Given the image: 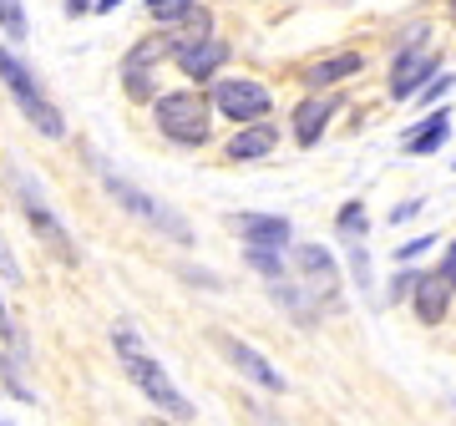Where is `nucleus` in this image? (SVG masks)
<instances>
[{"mask_svg":"<svg viewBox=\"0 0 456 426\" xmlns=\"http://www.w3.org/2000/svg\"><path fill=\"white\" fill-rule=\"evenodd\" d=\"M112 350H117V361H122V371L132 376V386H137V391H142L158 411H167V416H173V426L198 422V406L178 391V381L167 376L163 361L147 350L142 335H137L132 325H112Z\"/></svg>","mask_w":456,"mask_h":426,"instance_id":"nucleus-1","label":"nucleus"},{"mask_svg":"<svg viewBox=\"0 0 456 426\" xmlns=\"http://www.w3.org/2000/svg\"><path fill=\"white\" fill-rule=\"evenodd\" d=\"M86 168L97 173V183L107 188V198H112L122 213H132L137 224H147L152 233H163V239H173V244H183V249L193 244V229H188V218H183L173 203H163L158 193H147L142 183H132L127 173H117V168L107 163L102 152H92V148H86Z\"/></svg>","mask_w":456,"mask_h":426,"instance_id":"nucleus-2","label":"nucleus"},{"mask_svg":"<svg viewBox=\"0 0 456 426\" xmlns=\"http://www.w3.org/2000/svg\"><path fill=\"white\" fill-rule=\"evenodd\" d=\"M5 183H11V193H16V209L20 218L31 224V233L41 239V249H46L56 264H66V269H77L82 264V249H77V239L66 233V224L56 218V209L46 203V193H41V183L26 173V168L16 163V158H5Z\"/></svg>","mask_w":456,"mask_h":426,"instance_id":"nucleus-3","label":"nucleus"},{"mask_svg":"<svg viewBox=\"0 0 456 426\" xmlns=\"http://www.w3.org/2000/svg\"><path fill=\"white\" fill-rule=\"evenodd\" d=\"M0 86L11 92L16 112L26 117V122H31V127L41 132V137H51V143H56V137H66V117H61V107L51 102V92L41 86V77H36L31 66L20 61V56H16L11 46H5V41H0Z\"/></svg>","mask_w":456,"mask_h":426,"instance_id":"nucleus-4","label":"nucleus"},{"mask_svg":"<svg viewBox=\"0 0 456 426\" xmlns=\"http://www.w3.org/2000/svg\"><path fill=\"white\" fill-rule=\"evenodd\" d=\"M152 122L167 143L178 148H203L208 143V97L198 92H158L152 97Z\"/></svg>","mask_w":456,"mask_h":426,"instance_id":"nucleus-5","label":"nucleus"},{"mask_svg":"<svg viewBox=\"0 0 456 426\" xmlns=\"http://www.w3.org/2000/svg\"><path fill=\"white\" fill-rule=\"evenodd\" d=\"M213 107L228 117V122H264L269 117V107H274V92L264 82H254V77H224V82H213Z\"/></svg>","mask_w":456,"mask_h":426,"instance_id":"nucleus-6","label":"nucleus"},{"mask_svg":"<svg viewBox=\"0 0 456 426\" xmlns=\"http://www.w3.org/2000/svg\"><path fill=\"white\" fill-rule=\"evenodd\" d=\"M208 340H213V350H218V356H224V361L233 365L244 381H254V386H264V391H274V396L289 391V381L279 376V365L269 361V356H259L254 345H244L239 335H228V330H208Z\"/></svg>","mask_w":456,"mask_h":426,"instance_id":"nucleus-7","label":"nucleus"},{"mask_svg":"<svg viewBox=\"0 0 456 426\" xmlns=\"http://www.w3.org/2000/svg\"><path fill=\"white\" fill-rule=\"evenodd\" d=\"M294 284L310 299L330 305V299L340 295V264H335V254L320 244H299L294 249Z\"/></svg>","mask_w":456,"mask_h":426,"instance_id":"nucleus-8","label":"nucleus"},{"mask_svg":"<svg viewBox=\"0 0 456 426\" xmlns=\"http://www.w3.org/2000/svg\"><path fill=\"white\" fill-rule=\"evenodd\" d=\"M163 56H173V36H147V41H137V46L127 51V61H122V86H127L132 102H152L158 97L152 71H158Z\"/></svg>","mask_w":456,"mask_h":426,"instance_id":"nucleus-9","label":"nucleus"},{"mask_svg":"<svg viewBox=\"0 0 456 426\" xmlns=\"http://www.w3.org/2000/svg\"><path fill=\"white\" fill-rule=\"evenodd\" d=\"M173 56H178V71L188 77V82H213L218 66L228 61V41H218L213 31L183 36V41H173Z\"/></svg>","mask_w":456,"mask_h":426,"instance_id":"nucleus-10","label":"nucleus"},{"mask_svg":"<svg viewBox=\"0 0 456 426\" xmlns=\"http://www.w3.org/2000/svg\"><path fill=\"white\" fill-rule=\"evenodd\" d=\"M431 77H436V56H431L421 41H406V46L395 51V66H391V97L395 102L416 97Z\"/></svg>","mask_w":456,"mask_h":426,"instance_id":"nucleus-11","label":"nucleus"},{"mask_svg":"<svg viewBox=\"0 0 456 426\" xmlns=\"http://www.w3.org/2000/svg\"><path fill=\"white\" fill-rule=\"evenodd\" d=\"M452 299H456V284L441 274V269L411 279V305H416V320H421V325H441V320L452 315Z\"/></svg>","mask_w":456,"mask_h":426,"instance_id":"nucleus-12","label":"nucleus"},{"mask_svg":"<svg viewBox=\"0 0 456 426\" xmlns=\"http://www.w3.org/2000/svg\"><path fill=\"white\" fill-rule=\"evenodd\" d=\"M335 112H340V97H330V92L305 97L294 107V143H299V148H314V143L325 137V127L335 122Z\"/></svg>","mask_w":456,"mask_h":426,"instance_id":"nucleus-13","label":"nucleus"},{"mask_svg":"<svg viewBox=\"0 0 456 426\" xmlns=\"http://www.w3.org/2000/svg\"><path fill=\"white\" fill-rule=\"evenodd\" d=\"M274 148H279V132L269 127V117H264V122H244V132L228 137V158H233V163H259V158H269Z\"/></svg>","mask_w":456,"mask_h":426,"instance_id":"nucleus-14","label":"nucleus"},{"mask_svg":"<svg viewBox=\"0 0 456 426\" xmlns=\"http://www.w3.org/2000/svg\"><path fill=\"white\" fill-rule=\"evenodd\" d=\"M233 229L244 233L248 244H274V249H284L294 239L289 218H279V213H239V218H233Z\"/></svg>","mask_w":456,"mask_h":426,"instance_id":"nucleus-15","label":"nucleus"},{"mask_svg":"<svg viewBox=\"0 0 456 426\" xmlns=\"http://www.w3.org/2000/svg\"><path fill=\"white\" fill-rule=\"evenodd\" d=\"M360 66H365V56H360V51H335V56H320V61L305 66V82H310L314 92H325V86L345 82V77H355Z\"/></svg>","mask_w":456,"mask_h":426,"instance_id":"nucleus-16","label":"nucleus"},{"mask_svg":"<svg viewBox=\"0 0 456 426\" xmlns=\"http://www.w3.org/2000/svg\"><path fill=\"white\" fill-rule=\"evenodd\" d=\"M446 137H452V112L441 107V112H431L426 122H416V127L406 132V143H401V148H406L411 158H426V152L446 148Z\"/></svg>","mask_w":456,"mask_h":426,"instance_id":"nucleus-17","label":"nucleus"},{"mask_svg":"<svg viewBox=\"0 0 456 426\" xmlns=\"http://www.w3.org/2000/svg\"><path fill=\"white\" fill-rule=\"evenodd\" d=\"M269 295H274V305H279L284 315H294L299 325H314V320H320V310L310 305V295H305L299 284H284V279H269Z\"/></svg>","mask_w":456,"mask_h":426,"instance_id":"nucleus-18","label":"nucleus"},{"mask_svg":"<svg viewBox=\"0 0 456 426\" xmlns=\"http://www.w3.org/2000/svg\"><path fill=\"white\" fill-rule=\"evenodd\" d=\"M244 264L248 269H259L264 279H284V249H274V244H248Z\"/></svg>","mask_w":456,"mask_h":426,"instance_id":"nucleus-19","label":"nucleus"},{"mask_svg":"<svg viewBox=\"0 0 456 426\" xmlns=\"http://www.w3.org/2000/svg\"><path fill=\"white\" fill-rule=\"evenodd\" d=\"M0 31L11 36V46H20L31 36V20H26V5L20 0H0Z\"/></svg>","mask_w":456,"mask_h":426,"instance_id":"nucleus-20","label":"nucleus"},{"mask_svg":"<svg viewBox=\"0 0 456 426\" xmlns=\"http://www.w3.org/2000/svg\"><path fill=\"white\" fill-rule=\"evenodd\" d=\"M193 11H198V0H147V16L158 20V26H178Z\"/></svg>","mask_w":456,"mask_h":426,"instance_id":"nucleus-21","label":"nucleus"},{"mask_svg":"<svg viewBox=\"0 0 456 426\" xmlns=\"http://www.w3.org/2000/svg\"><path fill=\"white\" fill-rule=\"evenodd\" d=\"M0 376H5V391H16L20 401H31V386L20 381V365L11 361V356H0Z\"/></svg>","mask_w":456,"mask_h":426,"instance_id":"nucleus-22","label":"nucleus"},{"mask_svg":"<svg viewBox=\"0 0 456 426\" xmlns=\"http://www.w3.org/2000/svg\"><path fill=\"white\" fill-rule=\"evenodd\" d=\"M452 77H431V82L421 86V92H416V102H436V97H446V92H452Z\"/></svg>","mask_w":456,"mask_h":426,"instance_id":"nucleus-23","label":"nucleus"},{"mask_svg":"<svg viewBox=\"0 0 456 426\" xmlns=\"http://www.w3.org/2000/svg\"><path fill=\"white\" fill-rule=\"evenodd\" d=\"M340 229H345V233H360V229H365V209H360V203H345V209H340Z\"/></svg>","mask_w":456,"mask_h":426,"instance_id":"nucleus-24","label":"nucleus"},{"mask_svg":"<svg viewBox=\"0 0 456 426\" xmlns=\"http://www.w3.org/2000/svg\"><path fill=\"white\" fill-rule=\"evenodd\" d=\"M431 244H436V239H431V233H421V239H411V244H401V249H395V259H401V264H411L416 254H426Z\"/></svg>","mask_w":456,"mask_h":426,"instance_id":"nucleus-25","label":"nucleus"},{"mask_svg":"<svg viewBox=\"0 0 456 426\" xmlns=\"http://www.w3.org/2000/svg\"><path fill=\"white\" fill-rule=\"evenodd\" d=\"M0 274L11 279V284H20V264H16V254L5 249V239H0Z\"/></svg>","mask_w":456,"mask_h":426,"instance_id":"nucleus-26","label":"nucleus"},{"mask_svg":"<svg viewBox=\"0 0 456 426\" xmlns=\"http://www.w3.org/2000/svg\"><path fill=\"white\" fill-rule=\"evenodd\" d=\"M0 340L16 345V320H11V310H5V299H0Z\"/></svg>","mask_w":456,"mask_h":426,"instance_id":"nucleus-27","label":"nucleus"},{"mask_svg":"<svg viewBox=\"0 0 456 426\" xmlns=\"http://www.w3.org/2000/svg\"><path fill=\"white\" fill-rule=\"evenodd\" d=\"M436 269H441V274H446V279L456 284V239H452V249H446V259H441Z\"/></svg>","mask_w":456,"mask_h":426,"instance_id":"nucleus-28","label":"nucleus"},{"mask_svg":"<svg viewBox=\"0 0 456 426\" xmlns=\"http://www.w3.org/2000/svg\"><path fill=\"white\" fill-rule=\"evenodd\" d=\"M416 209H421V198H416V203H401V209L391 213V224H406V218H411V213H416Z\"/></svg>","mask_w":456,"mask_h":426,"instance_id":"nucleus-29","label":"nucleus"},{"mask_svg":"<svg viewBox=\"0 0 456 426\" xmlns=\"http://www.w3.org/2000/svg\"><path fill=\"white\" fill-rule=\"evenodd\" d=\"M92 11V0H66V16H86Z\"/></svg>","mask_w":456,"mask_h":426,"instance_id":"nucleus-30","label":"nucleus"},{"mask_svg":"<svg viewBox=\"0 0 456 426\" xmlns=\"http://www.w3.org/2000/svg\"><path fill=\"white\" fill-rule=\"evenodd\" d=\"M112 5H117V0H97V11H112Z\"/></svg>","mask_w":456,"mask_h":426,"instance_id":"nucleus-31","label":"nucleus"},{"mask_svg":"<svg viewBox=\"0 0 456 426\" xmlns=\"http://www.w3.org/2000/svg\"><path fill=\"white\" fill-rule=\"evenodd\" d=\"M452 20H456V0H452Z\"/></svg>","mask_w":456,"mask_h":426,"instance_id":"nucleus-32","label":"nucleus"},{"mask_svg":"<svg viewBox=\"0 0 456 426\" xmlns=\"http://www.w3.org/2000/svg\"><path fill=\"white\" fill-rule=\"evenodd\" d=\"M152 426H173V422H152Z\"/></svg>","mask_w":456,"mask_h":426,"instance_id":"nucleus-33","label":"nucleus"},{"mask_svg":"<svg viewBox=\"0 0 456 426\" xmlns=\"http://www.w3.org/2000/svg\"><path fill=\"white\" fill-rule=\"evenodd\" d=\"M0 426H5V422H0Z\"/></svg>","mask_w":456,"mask_h":426,"instance_id":"nucleus-34","label":"nucleus"}]
</instances>
